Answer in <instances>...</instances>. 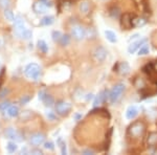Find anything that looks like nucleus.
Segmentation results:
<instances>
[{"label": "nucleus", "mask_w": 157, "mask_h": 155, "mask_svg": "<svg viewBox=\"0 0 157 155\" xmlns=\"http://www.w3.org/2000/svg\"><path fill=\"white\" fill-rule=\"evenodd\" d=\"M11 105H12V104L10 103L9 101L1 103V104H0V111H1V112H6V111L7 110V109H9V107H10Z\"/></svg>", "instance_id": "obj_33"}, {"label": "nucleus", "mask_w": 157, "mask_h": 155, "mask_svg": "<svg viewBox=\"0 0 157 155\" xmlns=\"http://www.w3.org/2000/svg\"><path fill=\"white\" fill-rule=\"evenodd\" d=\"M30 153H33V154H42V152L40 151V150H32V151H30Z\"/></svg>", "instance_id": "obj_42"}, {"label": "nucleus", "mask_w": 157, "mask_h": 155, "mask_svg": "<svg viewBox=\"0 0 157 155\" xmlns=\"http://www.w3.org/2000/svg\"><path fill=\"white\" fill-rule=\"evenodd\" d=\"M121 14V10L118 7H113V9L110 10V16L112 18H118Z\"/></svg>", "instance_id": "obj_30"}, {"label": "nucleus", "mask_w": 157, "mask_h": 155, "mask_svg": "<svg viewBox=\"0 0 157 155\" xmlns=\"http://www.w3.org/2000/svg\"><path fill=\"white\" fill-rule=\"evenodd\" d=\"M25 29H26V27H25V25H24L23 19H22L20 16L16 17L14 20V32H15V34H16L17 36L21 37L22 33H23Z\"/></svg>", "instance_id": "obj_8"}, {"label": "nucleus", "mask_w": 157, "mask_h": 155, "mask_svg": "<svg viewBox=\"0 0 157 155\" xmlns=\"http://www.w3.org/2000/svg\"><path fill=\"white\" fill-rule=\"evenodd\" d=\"M54 22H55V17L54 16H45L41 19L40 24L43 25V26H48V25H52Z\"/></svg>", "instance_id": "obj_19"}, {"label": "nucleus", "mask_w": 157, "mask_h": 155, "mask_svg": "<svg viewBox=\"0 0 157 155\" xmlns=\"http://www.w3.org/2000/svg\"><path fill=\"white\" fill-rule=\"evenodd\" d=\"M43 103H44V105L46 106V107H52V105L55 104V100H54V98H52V95H45V98L43 99Z\"/></svg>", "instance_id": "obj_22"}, {"label": "nucleus", "mask_w": 157, "mask_h": 155, "mask_svg": "<svg viewBox=\"0 0 157 155\" xmlns=\"http://www.w3.org/2000/svg\"><path fill=\"white\" fill-rule=\"evenodd\" d=\"M71 36L75 38V40H83L86 37V29L82 25H73L71 27Z\"/></svg>", "instance_id": "obj_6"}, {"label": "nucleus", "mask_w": 157, "mask_h": 155, "mask_svg": "<svg viewBox=\"0 0 157 155\" xmlns=\"http://www.w3.org/2000/svg\"><path fill=\"white\" fill-rule=\"evenodd\" d=\"M10 3H11L10 0H0V6L3 9H7L10 6Z\"/></svg>", "instance_id": "obj_36"}, {"label": "nucleus", "mask_w": 157, "mask_h": 155, "mask_svg": "<svg viewBox=\"0 0 157 155\" xmlns=\"http://www.w3.org/2000/svg\"><path fill=\"white\" fill-rule=\"evenodd\" d=\"M44 148L46 150L52 151V150H55V144L52 143V141H46V143L44 141Z\"/></svg>", "instance_id": "obj_34"}, {"label": "nucleus", "mask_w": 157, "mask_h": 155, "mask_svg": "<svg viewBox=\"0 0 157 155\" xmlns=\"http://www.w3.org/2000/svg\"><path fill=\"white\" fill-rule=\"evenodd\" d=\"M126 87L125 84L123 83H117L112 87V89L109 91V102L111 104H115L121 100V98L123 96V93L125 91Z\"/></svg>", "instance_id": "obj_2"}, {"label": "nucleus", "mask_w": 157, "mask_h": 155, "mask_svg": "<svg viewBox=\"0 0 157 155\" xmlns=\"http://www.w3.org/2000/svg\"><path fill=\"white\" fill-rule=\"evenodd\" d=\"M38 47H39V49L41 50L43 54H46L48 52V45L46 44V42L44 40H39L38 41Z\"/></svg>", "instance_id": "obj_24"}, {"label": "nucleus", "mask_w": 157, "mask_h": 155, "mask_svg": "<svg viewBox=\"0 0 157 155\" xmlns=\"http://www.w3.org/2000/svg\"><path fill=\"white\" fill-rule=\"evenodd\" d=\"M145 132H146L145 123L141 121H136L128 127L127 136L133 139H137V138H140L141 136H144Z\"/></svg>", "instance_id": "obj_1"}, {"label": "nucleus", "mask_w": 157, "mask_h": 155, "mask_svg": "<svg viewBox=\"0 0 157 155\" xmlns=\"http://www.w3.org/2000/svg\"><path fill=\"white\" fill-rule=\"evenodd\" d=\"M134 86L138 89H144L146 87V82L144 81L143 78H137L134 81Z\"/></svg>", "instance_id": "obj_25"}, {"label": "nucleus", "mask_w": 157, "mask_h": 155, "mask_svg": "<svg viewBox=\"0 0 157 155\" xmlns=\"http://www.w3.org/2000/svg\"><path fill=\"white\" fill-rule=\"evenodd\" d=\"M75 121H78L80 118H82V114H80V113H77L75 115Z\"/></svg>", "instance_id": "obj_43"}, {"label": "nucleus", "mask_w": 157, "mask_h": 155, "mask_svg": "<svg viewBox=\"0 0 157 155\" xmlns=\"http://www.w3.org/2000/svg\"><path fill=\"white\" fill-rule=\"evenodd\" d=\"M7 92H9V90H7L6 88H4L3 90L0 91V99H1V98H4V96H6V95H7Z\"/></svg>", "instance_id": "obj_40"}, {"label": "nucleus", "mask_w": 157, "mask_h": 155, "mask_svg": "<svg viewBox=\"0 0 157 155\" xmlns=\"http://www.w3.org/2000/svg\"><path fill=\"white\" fill-rule=\"evenodd\" d=\"M52 40H54L55 42H59L61 37H62V34H61L59 30H54L52 34Z\"/></svg>", "instance_id": "obj_32"}, {"label": "nucleus", "mask_w": 157, "mask_h": 155, "mask_svg": "<svg viewBox=\"0 0 157 155\" xmlns=\"http://www.w3.org/2000/svg\"><path fill=\"white\" fill-rule=\"evenodd\" d=\"M33 36V33H32V30H29V29H25L23 33H22V35H21V38L22 39H24V40H29L30 38H32Z\"/></svg>", "instance_id": "obj_31"}, {"label": "nucleus", "mask_w": 157, "mask_h": 155, "mask_svg": "<svg viewBox=\"0 0 157 155\" xmlns=\"http://www.w3.org/2000/svg\"><path fill=\"white\" fill-rule=\"evenodd\" d=\"M108 100H109V91L103 90L95 96L94 102H93V106H94V107H98V105H101L102 103H104V102H106Z\"/></svg>", "instance_id": "obj_11"}, {"label": "nucleus", "mask_w": 157, "mask_h": 155, "mask_svg": "<svg viewBox=\"0 0 157 155\" xmlns=\"http://www.w3.org/2000/svg\"><path fill=\"white\" fill-rule=\"evenodd\" d=\"M139 111L136 106H129L127 111H126V118L127 119H134L138 115Z\"/></svg>", "instance_id": "obj_14"}, {"label": "nucleus", "mask_w": 157, "mask_h": 155, "mask_svg": "<svg viewBox=\"0 0 157 155\" xmlns=\"http://www.w3.org/2000/svg\"><path fill=\"white\" fill-rule=\"evenodd\" d=\"M3 15H4V17H6V20H9V21L14 22V20H15V16H14V13L12 12V10H10L9 7H7V9H4Z\"/></svg>", "instance_id": "obj_23"}, {"label": "nucleus", "mask_w": 157, "mask_h": 155, "mask_svg": "<svg viewBox=\"0 0 157 155\" xmlns=\"http://www.w3.org/2000/svg\"><path fill=\"white\" fill-rule=\"evenodd\" d=\"M154 66H155V69H156V72H157V61L155 63H154Z\"/></svg>", "instance_id": "obj_45"}, {"label": "nucleus", "mask_w": 157, "mask_h": 155, "mask_svg": "<svg viewBox=\"0 0 157 155\" xmlns=\"http://www.w3.org/2000/svg\"><path fill=\"white\" fill-rule=\"evenodd\" d=\"M46 115H47V118H48V119H50V121H56V119H57V115H56L55 112H52V111L47 112Z\"/></svg>", "instance_id": "obj_37"}, {"label": "nucleus", "mask_w": 157, "mask_h": 155, "mask_svg": "<svg viewBox=\"0 0 157 155\" xmlns=\"http://www.w3.org/2000/svg\"><path fill=\"white\" fill-rule=\"evenodd\" d=\"M45 141V135L43 133H40V132H37V133L32 134L29 137V143L33 145V146H40V145L44 144Z\"/></svg>", "instance_id": "obj_9"}, {"label": "nucleus", "mask_w": 157, "mask_h": 155, "mask_svg": "<svg viewBox=\"0 0 157 155\" xmlns=\"http://www.w3.org/2000/svg\"><path fill=\"white\" fill-rule=\"evenodd\" d=\"M34 11L37 13V14H44L47 11V6L45 4H43L41 1H37L34 3Z\"/></svg>", "instance_id": "obj_16"}, {"label": "nucleus", "mask_w": 157, "mask_h": 155, "mask_svg": "<svg viewBox=\"0 0 157 155\" xmlns=\"http://www.w3.org/2000/svg\"><path fill=\"white\" fill-rule=\"evenodd\" d=\"M30 99H32V96H30V95H23L21 99H20V104H21V105L27 104L30 101Z\"/></svg>", "instance_id": "obj_35"}, {"label": "nucleus", "mask_w": 157, "mask_h": 155, "mask_svg": "<svg viewBox=\"0 0 157 155\" xmlns=\"http://www.w3.org/2000/svg\"><path fill=\"white\" fill-rule=\"evenodd\" d=\"M149 52H150V48H149V45L147 44V43H145V44L138 49L139 56H146V55H148Z\"/></svg>", "instance_id": "obj_27"}, {"label": "nucleus", "mask_w": 157, "mask_h": 155, "mask_svg": "<svg viewBox=\"0 0 157 155\" xmlns=\"http://www.w3.org/2000/svg\"><path fill=\"white\" fill-rule=\"evenodd\" d=\"M121 24L123 29H131L133 27L132 25V16L129 13H126L121 16Z\"/></svg>", "instance_id": "obj_10"}, {"label": "nucleus", "mask_w": 157, "mask_h": 155, "mask_svg": "<svg viewBox=\"0 0 157 155\" xmlns=\"http://www.w3.org/2000/svg\"><path fill=\"white\" fill-rule=\"evenodd\" d=\"M1 45H2V40L0 39V46H1Z\"/></svg>", "instance_id": "obj_46"}, {"label": "nucleus", "mask_w": 157, "mask_h": 155, "mask_svg": "<svg viewBox=\"0 0 157 155\" xmlns=\"http://www.w3.org/2000/svg\"><path fill=\"white\" fill-rule=\"evenodd\" d=\"M39 1H41L43 4H45L47 7H50L52 6V1L50 0H39Z\"/></svg>", "instance_id": "obj_39"}, {"label": "nucleus", "mask_w": 157, "mask_h": 155, "mask_svg": "<svg viewBox=\"0 0 157 155\" xmlns=\"http://www.w3.org/2000/svg\"><path fill=\"white\" fill-rule=\"evenodd\" d=\"M7 114H9L11 118H17V116L20 114V111H19V107L16 105H11L9 107V109L6 110Z\"/></svg>", "instance_id": "obj_17"}, {"label": "nucleus", "mask_w": 157, "mask_h": 155, "mask_svg": "<svg viewBox=\"0 0 157 155\" xmlns=\"http://www.w3.org/2000/svg\"><path fill=\"white\" fill-rule=\"evenodd\" d=\"M33 111H29V110H25L23 112H21L20 114V118L23 119V121H26V119H29L30 118L33 116Z\"/></svg>", "instance_id": "obj_29"}, {"label": "nucleus", "mask_w": 157, "mask_h": 155, "mask_svg": "<svg viewBox=\"0 0 157 155\" xmlns=\"http://www.w3.org/2000/svg\"><path fill=\"white\" fill-rule=\"evenodd\" d=\"M147 145L151 148L157 146V132H150L147 137Z\"/></svg>", "instance_id": "obj_15"}, {"label": "nucleus", "mask_w": 157, "mask_h": 155, "mask_svg": "<svg viewBox=\"0 0 157 155\" xmlns=\"http://www.w3.org/2000/svg\"><path fill=\"white\" fill-rule=\"evenodd\" d=\"M24 75L33 81H38L41 77V68L37 63H29L25 66Z\"/></svg>", "instance_id": "obj_3"}, {"label": "nucleus", "mask_w": 157, "mask_h": 155, "mask_svg": "<svg viewBox=\"0 0 157 155\" xmlns=\"http://www.w3.org/2000/svg\"><path fill=\"white\" fill-rule=\"evenodd\" d=\"M116 72H120L121 76H127L130 72V66L127 62H121L117 63V67H116Z\"/></svg>", "instance_id": "obj_13"}, {"label": "nucleus", "mask_w": 157, "mask_h": 155, "mask_svg": "<svg viewBox=\"0 0 157 155\" xmlns=\"http://www.w3.org/2000/svg\"><path fill=\"white\" fill-rule=\"evenodd\" d=\"M59 43L62 46H66V45H68L70 43V37L68 36V35H62Z\"/></svg>", "instance_id": "obj_28"}, {"label": "nucleus", "mask_w": 157, "mask_h": 155, "mask_svg": "<svg viewBox=\"0 0 157 155\" xmlns=\"http://www.w3.org/2000/svg\"><path fill=\"white\" fill-rule=\"evenodd\" d=\"M147 23V20L141 17H135L132 18V25L133 27H141Z\"/></svg>", "instance_id": "obj_18"}, {"label": "nucleus", "mask_w": 157, "mask_h": 155, "mask_svg": "<svg viewBox=\"0 0 157 155\" xmlns=\"http://www.w3.org/2000/svg\"><path fill=\"white\" fill-rule=\"evenodd\" d=\"M38 95H39V100L43 101V99L45 98V95H46L47 93L45 92V90H41V91H39V93H38Z\"/></svg>", "instance_id": "obj_38"}, {"label": "nucleus", "mask_w": 157, "mask_h": 155, "mask_svg": "<svg viewBox=\"0 0 157 155\" xmlns=\"http://www.w3.org/2000/svg\"><path fill=\"white\" fill-rule=\"evenodd\" d=\"M107 55H108L107 50L103 46H98L92 52L93 59L97 61V62H103V61H105V59L107 58Z\"/></svg>", "instance_id": "obj_7"}, {"label": "nucleus", "mask_w": 157, "mask_h": 155, "mask_svg": "<svg viewBox=\"0 0 157 155\" xmlns=\"http://www.w3.org/2000/svg\"><path fill=\"white\" fill-rule=\"evenodd\" d=\"M80 11H81V13H82V14L87 15L88 13H89V11H90V4H89V2H87V1L81 2V4H80Z\"/></svg>", "instance_id": "obj_21"}, {"label": "nucleus", "mask_w": 157, "mask_h": 155, "mask_svg": "<svg viewBox=\"0 0 157 155\" xmlns=\"http://www.w3.org/2000/svg\"><path fill=\"white\" fill-rule=\"evenodd\" d=\"M6 149L10 153H15L18 150V146H17V144L15 141H9L6 145Z\"/></svg>", "instance_id": "obj_26"}, {"label": "nucleus", "mask_w": 157, "mask_h": 155, "mask_svg": "<svg viewBox=\"0 0 157 155\" xmlns=\"http://www.w3.org/2000/svg\"><path fill=\"white\" fill-rule=\"evenodd\" d=\"M105 36L109 42H111V43L117 42V37H116L115 33H113L112 30H105Z\"/></svg>", "instance_id": "obj_20"}, {"label": "nucleus", "mask_w": 157, "mask_h": 155, "mask_svg": "<svg viewBox=\"0 0 157 155\" xmlns=\"http://www.w3.org/2000/svg\"><path fill=\"white\" fill-rule=\"evenodd\" d=\"M83 153L86 154V155H88V154H94V151H92V150L88 149V150H84V151H83Z\"/></svg>", "instance_id": "obj_41"}, {"label": "nucleus", "mask_w": 157, "mask_h": 155, "mask_svg": "<svg viewBox=\"0 0 157 155\" xmlns=\"http://www.w3.org/2000/svg\"><path fill=\"white\" fill-rule=\"evenodd\" d=\"M147 41H148V39H147V38H143V39H139V40H137V41L131 43V44L129 45V47H128V52H129V54H134V52H137L139 48L143 46V45L145 44Z\"/></svg>", "instance_id": "obj_12"}, {"label": "nucleus", "mask_w": 157, "mask_h": 155, "mask_svg": "<svg viewBox=\"0 0 157 155\" xmlns=\"http://www.w3.org/2000/svg\"><path fill=\"white\" fill-rule=\"evenodd\" d=\"M55 109H56L57 114L65 116L70 112V110H71V104L68 103V102H65V101H59V102H57V104H56Z\"/></svg>", "instance_id": "obj_4"}, {"label": "nucleus", "mask_w": 157, "mask_h": 155, "mask_svg": "<svg viewBox=\"0 0 157 155\" xmlns=\"http://www.w3.org/2000/svg\"><path fill=\"white\" fill-rule=\"evenodd\" d=\"M4 135H6V138L12 139V141H16V143H20V141H22L24 139L23 135L18 130H16L14 128H7L4 131Z\"/></svg>", "instance_id": "obj_5"}, {"label": "nucleus", "mask_w": 157, "mask_h": 155, "mask_svg": "<svg viewBox=\"0 0 157 155\" xmlns=\"http://www.w3.org/2000/svg\"><path fill=\"white\" fill-rule=\"evenodd\" d=\"M138 37H139V35H138V34L133 35V36H131V38H130V41H131V40H134V39H137Z\"/></svg>", "instance_id": "obj_44"}]
</instances>
